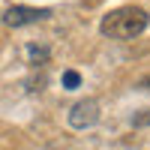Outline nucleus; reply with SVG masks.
<instances>
[{
  "label": "nucleus",
  "instance_id": "f257e3e1",
  "mask_svg": "<svg viewBox=\"0 0 150 150\" xmlns=\"http://www.w3.org/2000/svg\"><path fill=\"white\" fill-rule=\"evenodd\" d=\"M147 21H150L147 9H141V6H120V9H111L102 18L99 30H102V36H111V39H135V36L144 33Z\"/></svg>",
  "mask_w": 150,
  "mask_h": 150
},
{
  "label": "nucleus",
  "instance_id": "f03ea898",
  "mask_svg": "<svg viewBox=\"0 0 150 150\" xmlns=\"http://www.w3.org/2000/svg\"><path fill=\"white\" fill-rule=\"evenodd\" d=\"M51 12L48 9H39V6H9V9H3V24L6 27H24V24H33V21H42V18H48Z\"/></svg>",
  "mask_w": 150,
  "mask_h": 150
},
{
  "label": "nucleus",
  "instance_id": "7ed1b4c3",
  "mask_svg": "<svg viewBox=\"0 0 150 150\" xmlns=\"http://www.w3.org/2000/svg\"><path fill=\"white\" fill-rule=\"evenodd\" d=\"M99 120V102L96 99H81L69 108V126L72 129H90Z\"/></svg>",
  "mask_w": 150,
  "mask_h": 150
},
{
  "label": "nucleus",
  "instance_id": "20e7f679",
  "mask_svg": "<svg viewBox=\"0 0 150 150\" xmlns=\"http://www.w3.org/2000/svg\"><path fill=\"white\" fill-rule=\"evenodd\" d=\"M78 84H81V75L75 72V69H66L63 72V87H66V90H75Z\"/></svg>",
  "mask_w": 150,
  "mask_h": 150
},
{
  "label": "nucleus",
  "instance_id": "39448f33",
  "mask_svg": "<svg viewBox=\"0 0 150 150\" xmlns=\"http://www.w3.org/2000/svg\"><path fill=\"white\" fill-rule=\"evenodd\" d=\"M27 54H30V60H33L36 66H39V63H45V60H48V51H45V48H27Z\"/></svg>",
  "mask_w": 150,
  "mask_h": 150
},
{
  "label": "nucleus",
  "instance_id": "423d86ee",
  "mask_svg": "<svg viewBox=\"0 0 150 150\" xmlns=\"http://www.w3.org/2000/svg\"><path fill=\"white\" fill-rule=\"evenodd\" d=\"M132 123H135V126H147V123H150V108H144L141 114H135Z\"/></svg>",
  "mask_w": 150,
  "mask_h": 150
}]
</instances>
